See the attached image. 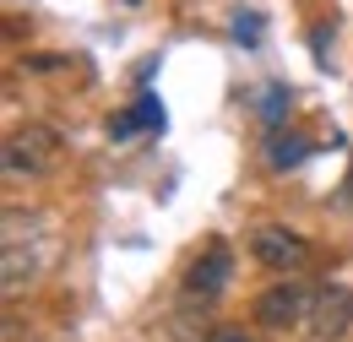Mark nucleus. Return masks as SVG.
<instances>
[{"instance_id":"obj_1","label":"nucleus","mask_w":353,"mask_h":342,"mask_svg":"<svg viewBox=\"0 0 353 342\" xmlns=\"http://www.w3.org/2000/svg\"><path fill=\"white\" fill-rule=\"evenodd\" d=\"M60 158H65V141H60V130L44 125V120H28V125H17L6 141H0V169H6V179L54 174Z\"/></svg>"},{"instance_id":"obj_2","label":"nucleus","mask_w":353,"mask_h":342,"mask_svg":"<svg viewBox=\"0 0 353 342\" xmlns=\"http://www.w3.org/2000/svg\"><path fill=\"white\" fill-rule=\"evenodd\" d=\"M310 294L305 283H294V277H283V283H272L266 294H256V326L261 332H277V337H288V332H305L310 326Z\"/></svg>"},{"instance_id":"obj_3","label":"nucleus","mask_w":353,"mask_h":342,"mask_svg":"<svg viewBox=\"0 0 353 342\" xmlns=\"http://www.w3.org/2000/svg\"><path fill=\"white\" fill-rule=\"evenodd\" d=\"M315 342H343L353 332V288L348 283H321L315 288V304H310V326Z\"/></svg>"},{"instance_id":"obj_4","label":"nucleus","mask_w":353,"mask_h":342,"mask_svg":"<svg viewBox=\"0 0 353 342\" xmlns=\"http://www.w3.org/2000/svg\"><path fill=\"white\" fill-rule=\"evenodd\" d=\"M250 256L261 261L266 272H299L310 261V239L294 234V228H283V223H261L250 234Z\"/></svg>"},{"instance_id":"obj_5","label":"nucleus","mask_w":353,"mask_h":342,"mask_svg":"<svg viewBox=\"0 0 353 342\" xmlns=\"http://www.w3.org/2000/svg\"><path fill=\"white\" fill-rule=\"evenodd\" d=\"M228 283H234V250L223 239H207V250L190 261V272H185V299L212 304Z\"/></svg>"},{"instance_id":"obj_6","label":"nucleus","mask_w":353,"mask_h":342,"mask_svg":"<svg viewBox=\"0 0 353 342\" xmlns=\"http://www.w3.org/2000/svg\"><path fill=\"white\" fill-rule=\"evenodd\" d=\"M33 277H39V261L22 256V245L6 239V294H22V283H33Z\"/></svg>"},{"instance_id":"obj_7","label":"nucleus","mask_w":353,"mask_h":342,"mask_svg":"<svg viewBox=\"0 0 353 342\" xmlns=\"http://www.w3.org/2000/svg\"><path fill=\"white\" fill-rule=\"evenodd\" d=\"M266 158H272V169H294V163L305 158V141H299V136H272Z\"/></svg>"},{"instance_id":"obj_8","label":"nucleus","mask_w":353,"mask_h":342,"mask_svg":"<svg viewBox=\"0 0 353 342\" xmlns=\"http://www.w3.org/2000/svg\"><path fill=\"white\" fill-rule=\"evenodd\" d=\"M207 342H261V337H256V332H245V326H212Z\"/></svg>"}]
</instances>
